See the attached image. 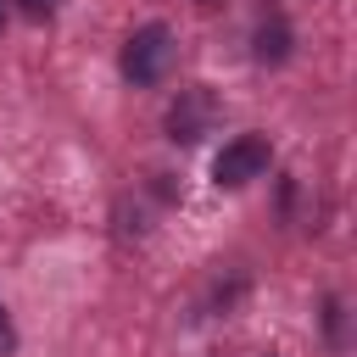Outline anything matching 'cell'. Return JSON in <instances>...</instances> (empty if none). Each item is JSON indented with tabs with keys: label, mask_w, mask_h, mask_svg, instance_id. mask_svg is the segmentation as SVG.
I'll return each mask as SVG.
<instances>
[{
	"label": "cell",
	"mask_w": 357,
	"mask_h": 357,
	"mask_svg": "<svg viewBox=\"0 0 357 357\" xmlns=\"http://www.w3.org/2000/svg\"><path fill=\"white\" fill-rule=\"evenodd\" d=\"M212 112H218V100H212L206 89H184V95L173 100V112H167V134H173V139H184V145H195V139L206 134Z\"/></svg>",
	"instance_id": "cell-3"
},
{
	"label": "cell",
	"mask_w": 357,
	"mask_h": 357,
	"mask_svg": "<svg viewBox=\"0 0 357 357\" xmlns=\"http://www.w3.org/2000/svg\"><path fill=\"white\" fill-rule=\"evenodd\" d=\"M268 162H273V145H268L262 134H240V139H229V145L212 156V178H218L223 190H240V184L262 178Z\"/></svg>",
	"instance_id": "cell-2"
},
{
	"label": "cell",
	"mask_w": 357,
	"mask_h": 357,
	"mask_svg": "<svg viewBox=\"0 0 357 357\" xmlns=\"http://www.w3.org/2000/svg\"><path fill=\"white\" fill-rule=\"evenodd\" d=\"M195 6H218V0H195Z\"/></svg>",
	"instance_id": "cell-7"
},
{
	"label": "cell",
	"mask_w": 357,
	"mask_h": 357,
	"mask_svg": "<svg viewBox=\"0 0 357 357\" xmlns=\"http://www.w3.org/2000/svg\"><path fill=\"white\" fill-rule=\"evenodd\" d=\"M11 351H17V329H11V312L0 301V357H11Z\"/></svg>",
	"instance_id": "cell-5"
},
{
	"label": "cell",
	"mask_w": 357,
	"mask_h": 357,
	"mask_svg": "<svg viewBox=\"0 0 357 357\" xmlns=\"http://www.w3.org/2000/svg\"><path fill=\"white\" fill-rule=\"evenodd\" d=\"M0 28H6V6H0Z\"/></svg>",
	"instance_id": "cell-8"
},
{
	"label": "cell",
	"mask_w": 357,
	"mask_h": 357,
	"mask_svg": "<svg viewBox=\"0 0 357 357\" xmlns=\"http://www.w3.org/2000/svg\"><path fill=\"white\" fill-rule=\"evenodd\" d=\"M17 6H22V11H28V17H50V11H56V6H61V0H17Z\"/></svg>",
	"instance_id": "cell-6"
},
{
	"label": "cell",
	"mask_w": 357,
	"mask_h": 357,
	"mask_svg": "<svg viewBox=\"0 0 357 357\" xmlns=\"http://www.w3.org/2000/svg\"><path fill=\"white\" fill-rule=\"evenodd\" d=\"M284 56H290V28L273 17L257 28V61H284Z\"/></svg>",
	"instance_id": "cell-4"
},
{
	"label": "cell",
	"mask_w": 357,
	"mask_h": 357,
	"mask_svg": "<svg viewBox=\"0 0 357 357\" xmlns=\"http://www.w3.org/2000/svg\"><path fill=\"white\" fill-rule=\"evenodd\" d=\"M173 61H178V39H173V28L167 22H145V28H134L128 33V45H123V78L128 84H162L167 73H173Z\"/></svg>",
	"instance_id": "cell-1"
}]
</instances>
